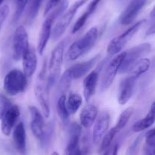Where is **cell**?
<instances>
[{"label":"cell","mask_w":155,"mask_h":155,"mask_svg":"<svg viewBox=\"0 0 155 155\" xmlns=\"http://www.w3.org/2000/svg\"><path fill=\"white\" fill-rule=\"evenodd\" d=\"M98 114V109L95 104H88L82 109L80 114V124L84 128L89 129L93 125Z\"/></svg>","instance_id":"21"},{"label":"cell","mask_w":155,"mask_h":155,"mask_svg":"<svg viewBox=\"0 0 155 155\" xmlns=\"http://www.w3.org/2000/svg\"><path fill=\"white\" fill-rule=\"evenodd\" d=\"M4 1H5V0H0V6H1V5L2 4L3 2H4Z\"/></svg>","instance_id":"41"},{"label":"cell","mask_w":155,"mask_h":155,"mask_svg":"<svg viewBox=\"0 0 155 155\" xmlns=\"http://www.w3.org/2000/svg\"><path fill=\"white\" fill-rule=\"evenodd\" d=\"M100 58H101V54H98L95 57L92 58L90 60L82 62V63L76 64L68 68L72 76L73 80H78L86 75L96 65Z\"/></svg>","instance_id":"15"},{"label":"cell","mask_w":155,"mask_h":155,"mask_svg":"<svg viewBox=\"0 0 155 155\" xmlns=\"http://www.w3.org/2000/svg\"><path fill=\"white\" fill-rule=\"evenodd\" d=\"M125 52L123 51L121 53H118L113 59L108 62L106 65L105 68L101 74V80H100V90L101 92H105L110 88L119 71L120 67L124 58Z\"/></svg>","instance_id":"7"},{"label":"cell","mask_w":155,"mask_h":155,"mask_svg":"<svg viewBox=\"0 0 155 155\" xmlns=\"http://www.w3.org/2000/svg\"><path fill=\"white\" fill-rule=\"evenodd\" d=\"M23 71L27 78H30L36 71L37 68V56L33 46L29 45L22 56Z\"/></svg>","instance_id":"16"},{"label":"cell","mask_w":155,"mask_h":155,"mask_svg":"<svg viewBox=\"0 0 155 155\" xmlns=\"http://www.w3.org/2000/svg\"><path fill=\"white\" fill-rule=\"evenodd\" d=\"M68 5H69L68 0H61V2L58 5H57L52 10L50 11L48 17L54 22L62 14L64 13Z\"/></svg>","instance_id":"31"},{"label":"cell","mask_w":155,"mask_h":155,"mask_svg":"<svg viewBox=\"0 0 155 155\" xmlns=\"http://www.w3.org/2000/svg\"><path fill=\"white\" fill-rule=\"evenodd\" d=\"M118 133H119V130H118L115 127H114V128L110 129L108 132H106V133L103 136L102 139H101V142H101L99 149L100 153H103L106 149H107V147L112 143L115 136H116Z\"/></svg>","instance_id":"28"},{"label":"cell","mask_w":155,"mask_h":155,"mask_svg":"<svg viewBox=\"0 0 155 155\" xmlns=\"http://www.w3.org/2000/svg\"><path fill=\"white\" fill-rule=\"evenodd\" d=\"M12 104V102L7 97L0 94V120Z\"/></svg>","instance_id":"35"},{"label":"cell","mask_w":155,"mask_h":155,"mask_svg":"<svg viewBox=\"0 0 155 155\" xmlns=\"http://www.w3.org/2000/svg\"><path fill=\"white\" fill-rule=\"evenodd\" d=\"M136 79L127 76L120 82L117 93L118 103L121 105L126 104L130 99L133 93Z\"/></svg>","instance_id":"17"},{"label":"cell","mask_w":155,"mask_h":155,"mask_svg":"<svg viewBox=\"0 0 155 155\" xmlns=\"http://www.w3.org/2000/svg\"><path fill=\"white\" fill-rule=\"evenodd\" d=\"M81 135V127L77 123H72L70 127L69 138L65 148V154L69 155L81 154V149L79 146Z\"/></svg>","instance_id":"12"},{"label":"cell","mask_w":155,"mask_h":155,"mask_svg":"<svg viewBox=\"0 0 155 155\" xmlns=\"http://www.w3.org/2000/svg\"><path fill=\"white\" fill-rule=\"evenodd\" d=\"M110 120V115L107 111L101 112L98 118L95 119V123L92 131V142L95 145H98L100 143L103 136L108 130Z\"/></svg>","instance_id":"13"},{"label":"cell","mask_w":155,"mask_h":155,"mask_svg":"<svg viewBox=\"0 0 155 155\" xmlns=\"http://www.w3.org/2000/svg\"><path fill=\"white\" fill-rule=\"evenodd\" d=\"M151 50V43L145 42V43L136 45L127 51H124L125 54H124V58L118 72L120 74L128 73V71L133 68V65L136 64L140 59L143 58L145 56L149 54Z\"/></svg>","instance_id":"4"},{"label":"cell","mask_w":155,"mask_h":155,"mask_svg":"<svg viewBox=\"0 0 155 155\" xmlns=\"http://www.w3.org/2000/svg\"><path fill=\"white\" fill-rule=\"evenodd\" d=\"M144 22H145V20L136 22L122 34L114 38L108 44V46L107 48V52L108 53L109 55L113 56L120 52L123 48L135 36V34L139 31Z\"/></svg>","instance_id":"5"},{"label":"cell","mask_w":155,"mask_h":155,"mask_svg":"<svg viewBox=\"0 0 155 155\" xmlns=\"http://www.w3.org/2000/svg\"><path fill=\"white\" fill-rule=\"evenodd\" d=\"M83 98L80 94L72 93L68 96L66 101V106L70 114H74L81 106Z\"/></svg>","instance_id":"25"},{"label":"cell","mask_w":155,"mask_h":155,"mask_svg":"<svg viewBox=\"0 0 155 155\" xmlns=\"http://www.w3.org/2000/svg\"><path fill=\"white\" fill-rule=\"evenodd\" d=\"M98 36V30L96 27H93L86 33V34L73 42L66 53L68 61H75L84 54L90 51L96 42Z\"/></svg>","instance_id":"1"},{"label":"cell","mask_w":155,"mask_h":155,"mask_svg":"<svg viewBox=\"0 0 155 155\" xmlns=\"http://www.w3.org/2000/svg\"><path fill=\"white\" fill-rule=\"evenodd\" d=\"M154 107L155 104L154 102L151 104V108H150L148 114H147L144 118L141 119L140 120L137 121V122L133 126V130L135 133L144 131V130H147V129H148L149 127H151V126L154 124L155 120Z\"/></svg>","instance_id":"22"},{"label":"cell","mask_w":155,"mask_h":155,"mask_svg":"<svg viewBox=\"0 0 155 155\" xmlns=\"http://www.w3.org/2000/svg\"><path fill=\"white\" fill-rule=\"evenodd\" d=\"M29 0H17L16 9L13 16V23H17L22 16L24 11L27 7Z\"/></svg>","instance_id":"32"},{"label":"cell","mask_w":155,"mask_h":155,"mask_svg":"<svg viewBox=\"0 0 155 155\" xmlns=\"http://www.w3.org/2000/svg\"><path fill=\"white\" fill-rule=\"evenodd\" d=\"M89 17H90V14L86 11V12L78 18L77 22L74 24V27H73L72 29V34H74V33H76L77 32H78L79 30L85 25V24L86 23L87 20L89 19Z\"/></svg>","instance_id":"33"},{"label":"cell","mask_w":155,"mask_h":155,"mask_svg":"<svg viewBox=\"0 0 155 155\" xmlns=\"http://www.w3.org/2000/svg\"><path fill=\"white\" fill-rule=\"evenodd\" d=\"M118 144L117 142H112L108 147H107V149L102 153L104 154H110V155H114L117 154L118 151Z\"/></svg>","instance_id":"38"},{"label":"cell","mask_w":155,"mask_h":155,"mask_svg":"<svg viewBox=\"0 0 155 155\" xmlns=\"http://www.w3.org/2000/svg\"><path fill=\"white\" fill-rule=\"evenodd\" d=\"M53 24H54V21L48 16H47L44 22L42 23L37 44V51L40 55L43 54V51L46 47L48 39L51 36V27H52Z\"/></svg>","instance_id":"19"},{"label":"cell","mask_w":155,"mask_h":155,"mask_svg":"<svg viewBox=\"0 0 155 155\" xmlns=\"http://www.w3.org/2000/svg\"><path fill=\"white\" fill-rule=\"evenodd\" d=\"M148 0H131L120 15V22L123 25H130L136 20Z\"/></svg>","instance_id":"10"},{"label":"cell","mask_w":155,"mask_h":155,"mask_svg":"<svg viewBox=\"0 0 155 155\" xmlns=\"http://www.w3.org/2000/svg\"><path fill=\"white\" fill-rule=\"evenodd\" d=\"M133 113H134V108L133 107H130L125 109L120 114L119 118H118L116 126H115V127L119 130V132L120 130H122L127 125V124H128L129 120L131 118Z\"/></svg>","instance_id":"29"},{"label":"cell","mask_w":155,"mask_h":155,"mask_svg":"<svg viewBox=\"0 0 155 155\" xmlns=\"http://www.w3.org/2000/svg\"><path fill=\"white\" fill-rule=\"evenodd\" d=\"M31 121H30V128L33 134L36 139H41L43 138L45 133V122L43 117L37 107L34 106H29Z\"/></svg>","instance_id":"14"},{"label":"cell","mask_w":155,"mask_h":155,"mask_svg":"<svg viewBox=\"0 0 155 155\" xmlns=\"http://www.w3.org/2000/svg\"><path fill=\"white\" fill-rule=\"evenodd\" d=\"M21 112L20 108L16 104H12L2 116L1 120L2 133L6 136H10L15 127L17 120L19 118Z\"/></svg>","instance_id":"11"},{"label":"cell","mask_w":155,"mask_h":155,"mask_svg":"<svg viewBox=\"0 0 155 155\" xmlns=\"http://www.w3.org/2000/svg\"><path fill=\"white\" fill-rule=\"evenodd\" d=\"M72 76H71L69 70H66V71L64 73L63 75L61 77L58 84L59 92H61V95L62 94H65V92L69 90L70 87L71 86V82H72Z\"/></svg>","instance_id":"30"},{"label":"cell","mask_w":155,"mask_h":155,"mask_svg":"<svg viewBox=\"0 0 155 155\" xmlns=\"http://www.w3.org/2000/svg\"><path fill=\"white\" fill-rule=\"evenodd\" d=\"M57 112L62 124L65 126H68L70 121V114L66 106V95H65V94H62L58 100Z\"/></svg>","instance_id":"24"},{"label":"cell","mask_w":155,"mask_h":155,"mask_svg":"<svg viewBox=\"0 0 155 155\" xmlns=\"http://www.w3.org/2000/svg\"><path fill=\"white\" fill-rule=\"evenodd\" d=\"M12 138L15 146L18 153L21 154H27V139L26 130L23 122H20L14 127Z\"/></svg>","instance_id":"18"},{"label":"cell","mask_w":155,"mask_h":155,"mask_svg":"<svg viewBox=\"0 0 155 155\" xmlns=\"http://www.w3.org/2000/svg\"><path fill=\"white\" fill-rule=\"evenodd\" d=\"M98 80V70H95L89 73L83 80V96L86 102L91 99L95 92Z\"/></svg>","instance_id":"20"},{"label":"cell","mask_w":155,"mask_h":155,"mask_svg":"<svg viewBox=\"0 0 155 155\" xmlns=\"http://www.w3.org/2000/svg\"><path fill=\"white\" fill-rule=\"evenodd\" d=\"M44 81L45 79L39 77V82L35 85L34 93L38 102L40 104L44 117L48 118L50 116L49 90L47 88L46 84L44 83Z\"/></svg>","instance_id":"9"},{"label":"cell","mask_w":155,"mask_h":155,"mask_svg":"<svg viewBox=\"0 0 155 155\" xmlns=\"http://www.w3.org/2000/svg\"><path fill=\"white\" fill-rule=\"evenodd\" d=\"M101 1V0H92L90 2V4H89V5L88 6L87 9H86V12H89V13L90 14V15H92V14L95 11L97 6L98 5V4H99Z\"/></svg>","instance_id":"39"},{"label":"cell","mask_w":155,"mask_h":155,"mask_svg":"<svg viewBox=\"0 0 155 155\" xmlns=\"http://www.w3.org/2000/svg\"><path fill=\"white\" fill-rule=\"evenodd\" d=\"M28 46L29 37L27 30L24 26H18L14 33L12 39V56L14 60H21Z\"/></svg>","instance_id":"8"},{"label":"cell","mask_w":155,"mask_h":155,"mask_svg":"<svg viewBox=\"0 0 155 155\" xmlns=\"http://www.w3.org/2000/svg\"><path fill=\"white\" fill-rule=\"evenodd\" d=\"M68 38L61 40L51 51L48 65V77L46 83V86L49 91L60 75L64 61V48L68 43Z\"/></svg>","instance_id":"2"},{"label":"cell","mask_w":155,"mask_h":155,"mask_svg":"<svg viewBox=\"0 0 155 155\" xmlns=\"http://www.w3.org/2000/svg\"><path fill=\"white\" fill-rule=\"evenodd\" d=\"M145 145L144 147V154L154 155L155 153V133L154 129L148 130L145 134Z\"/></svg>","instance_id":"26"},{"label":"cell","mask_w":155,"mask_h":155,"mask_svg":"<svg viewBox=\"0 0 155 155\" xmlns=\"http://www.w3.org/2000/svg\"><path fill=\"white\" fill-rule=\"evenodd\" d=\"M88 0H79V1L76 2L65 13H63L59 17L60 18L55 24L53 30H51L52 34L51 35H52L53 40L57 41L61 37L64 33L66 31L67 28L69 27L72 20L74 19L78 9L82 7L83 5L86 4Z\"/></svg>","instance_id":"6"},{"label":"cell","mask_w":155,"mask_h":155,"mask_svg":"<svg viewBox=\"0 0 155 155\" xmlns=\"http://www.w3.org/2000/svg\"><path fill=\"white\" fill-rule=\"evenodd\" d=\"M151 66V61L148 58H142L128 71V76L137 80L140 76L148 71Z\"/></svg>","instance_id":"23"},{"label":"cell","mask_w":155,"mask_h":155,"mask_svg":"<svg viewBox=\"0 0 155 155\" xmlns=\"http://www.w3.org/2000/svg\"><path fill=\"white\" fill-rule=\"evenodd\" d=\"M9 10L10 9L8 5H4L0 7V29L2 27L3 24L8 16Z\"/></svg>","instance_id":"36"},{"label":"cell","mask_w":155,"mask_h":155,"mask_svg":"<svg viewBox=\"0 0 155 155\" xmlns=\"http://www.w3.org/2000/svg\"><path fill=\"white\" fill-rule=\"evenodd\" d=\"M42 1L43 0H30L27 12V19L29 24H32L37 17Z\"/></svg>","instance_id":"27"},{"label":"cell","mask_w":155,"mask_h":155,"mask_svg":"<svg viewBox=\"0 0 155 155\" xmlns=\"http://www.w3.org/2000/svg\"><path fill=\"white\" fill-rule=\"evenodd\" d=\"M144 135L140 134L138 136V137H136L135 139V140L133 141V143L131 144V145L129 148L128 151H127V154H136L138 153V151L139 149V147H140L141 143H142V140H143Z\"/></svg>","instance_id":"34"},{"label":"cell","mask_w":155,"mask_h":155,"mask_svg":"<svg viewBox=\"0 0 155 155\" xmlns=\"http://www.w3.org/2000/svg\"><path fill=\"white\" fill-rule=\"evenodd\" d=\"M154 34V23L153 22L152 24L149 27L146 32V36H150V35Z\"/></svg>","instance_id":"40"},{"label":"cell","mask_w":155,"mask_h":155,"mask_svg":"<svg viewBox=\"0 0 155 155\" xmlns=\"http://www.w3.org/2000/svg\"><path fill=\"white\" fill-rule=\"evenodd\" d=\"M61 2V0H48L46 5H45V10H44V16L46 17V15L50 12V11L52 10Z\"/></svg>","instance_id":"37"},{"label":"cell","mask_w":155,"mask_h":155,"mask_svg":"<svg viewBox=\"0 0 155 155\" xmlns=\"http://www.w3.org/2000/svg\"><path fill=\"white\" fill-rule=\"evenodd\" d=\"M27 86V77L24 72L18 69L9 71L5 77L3 81V89L6 94L10 96H15L22 93Z\"/></svg>","instance_id":"3"}]
</instances>
